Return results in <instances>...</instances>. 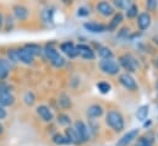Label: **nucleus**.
<instances>
[{
  "label": "nucleus",
  "mask_w": 158,
  "mask_h": 146,
  "mask_svg": "<svg viewBox=\"0 0 158 146\" xmlns=\"http://www.w3.org/2000/svg\"><path fill=\"white\" fill-rule=\"evenodd\" d=\"M106 123L109 128H112L115 133H120L125 128V120L121 113L118 110H109L106 115Z\"/></svg>",
  "instance_id": "f257e3e1"
},
{
  "label": "nucleus",
  "mask_w": 158,
  "mask_h": 146,
  "mask_svg": "<svg viewBox=\"0 0 158 146\" xmlns=\"http://www.w3.org/2000/svg\"><path fill=\"white\" fill-rule=\"evenodd\" d=\"M43 52H44L47 59L50 62V64H52L53 67H55V68H63V67L65 65V59H64V57H61L60 53H59L53 45H49V44H48V45L43 49Z\"/></svg>",
  "instance_id": "f03ea898"
},
{
  "label": "nucleus",
  "mask_w": 158,
  "mask_h": 146,
  "mask_svg": "<svg viewBox=\"0 0 158 146\" xmlns=\"http://www.w3.org/2000/svg\"><path fill=\"white\" fill-rule=\"evenodd\" d=\"M119 65L124 68L127 74L136 73L139 69V62L137 59L131 54H123L119 57Z\"/></svg>",
  "instance_id": "7ed1b4c3"
},
{
  "label": "nucleus",
  "mask_w": 158,
  "mask_h": 146,
  "mask_svg": "<svg viewBox=\"0 0 158 146\" xmlns=\"http://www.w3.org/2000/svg\"><path fill=\"white\" fill-rule=\"evenodd\" d=\"M99 69L107 75H117L120 71V65L114 59H102L99 62Z\"/></svg>",
  "instance_id": "20e7f679"
},
{
  "label": "nucleus",
  "mask_w": 158,
  "mask_h": 146,
  "mask_svg": "<svg viewBox=\"0 0 158 146\" xmlns=\"http://www.w3.org/2000/svg\"><path fill=\"white\" fill-rule=\"evenodd\" d=\"M139 134H140V130L137 128L129 130L127 133H125L118 141H117L115 146H129L134 140H136L139 138Z\"/></svg>",
  "instance_id": "39448f33"
},
{
  "label": "nucleus",
  "mask_w": 158,
  "mask_h": 146,
  "mask_svg": "<svg viewBox=\"0 0 158 146\" xmlns=\"http://www.w3.org/2000/svg\"><path fill=\"white\" fill-rule=\"evenodd\" d=\"M73 128L75 129V131H76V134H77V136H79L81 144L89 140V131H88V128H87V125H86L82 120L75 122V124H74Z\"/></svg>",
  "instance_id": "423d86ee"
},
{
  "label": "nucleus",
  "mask_w": 158,
  "mask_h": 146,
  "mask_svg": "<svg viewBox=\"0 0 158 146\" xmlns=\"http://www.w3.org/2000/svg\"><path fill=\"white\" fill-rule=\"evenodd\" d=\"M119 82L129 91H136L139 88V85L136 82V80L131 76V74L124 73L119 76Z\"/></svg>",
  "instance_id": "0eeeda50"
},
{
  "label": "nucleus",
  "mask_w": 158,
  "mask_h": 146,
  "mask_svg": "<svg viewBox=\"0 0 158 146\" xmlns=\"http://www.w3.org/2000/svg\"><path fill=\"white\" fill-rule=\"evenodd\" d=\"M12 14H14V16H15L16 20H19V21H26L28 19L30 10L25 5L16 4V5L12 6Z\"/></svg>",
  "instance_id": "6e6552de"
},
{
  "label": "nucleus",
  "mask_w": 158,
  "mask_h": 146,
  "mask_svg": "<svg viewBox=\"0 0 158 146\" xmlns=\"http://www.w3.org/2000/svg\"><path fill=\"white\" fill-rule=\"evenodd\" d=\"M96 10L99 15L104 16V17H109L112 15H114L115 10H114V6L107 1H99L97 5H96Z\"/></svg>",
  "instance_id": "1a4fd4ad"
},
{
  "label": "nucleus",
  "mask_w": 158,
  "mask_h": 146,
  "mask_svg": "<svg viewBox=\"0 0 158 146\" xmlns=\"http://www.w3.org/2000/svg\"><path fill=\"white\" fill-rule=\"evenodd\" d=\"M76 48H77V54L81 58H83L86 60H93L96 58L93 49L91 47H88L87 44H77Z\"/></svg>",
  "instance_id": "9d476101"
},
{
  "label": "nucleus",
  "mask_w": 158,
  "mask_h": 146,
  "mask_svg": "<svg viewBox=\"0 0 158 146\" xmlns=\"http://www.w3.org/2000/svg\"><path fill=\"white\" fill-rule=\"evenodd\" d=\"M36 112H37V114L40 115V118L43 120V122L50 123V122H53V119H54V114H53V112L50 110V108H49L48 106H45V105H40V106H38V107L36 108Z\"/></svg>",
  "instance_id": "9b49d317"
},
{
  "label": "nucleus",
  "mask_w": 158,
  "mask_h": 146,
  "mask_svg": "<svg viewBox=\"0 0 158 146\" xmlns=\"http://www.w3.org/2000/svg\"><path fill=\"white\" fill-rule=\"evenodd\" d=\"M83 27H85V30H87L88 32H92V33H103V32L107 31V26L106 25L99 24V22H96V21L85 22L83 24Z\"/></svg>",
  "instance_id": "f8f14e48"
},
{
  "label": "nucleus",
  "mask_w": 158,
  "mask_h": 146,
  "mask_svg": "<svg viewBox=\"0 0 158 146\" xmlns=\"http://www.w3.org/2000/svg\"><path fill=\"white\" fill-rule=\"evenodd\" d=\"M151 22H152V17L148 12H141L137 16V26L141 31H146L151 26Z\"/></svg>",
  "instance_id": "ddd939ff"
},
{
  "label": "nucleus",
  "mask_w": 158,
  "mask_h": 146,
  "mask_svg": "<svg viewBox=\"0 0 158 146\" xmlns=\"http://www.w3.org/2000/svg\"><path fill=\"white\" fill-rule=\"evenodd\" d=\"M60 49L63 50V53H65L69 58H76V57H79V54H77V48H76V45L73 43V42H64V43H61L60 44Z\"/></svg>",
  "instance_id": "4468645a"
},
{
  "label": "nucleus",
  "mask_w": 158,
  "mask_h": 146,
  "mask_svg": "<svg viewBox=\"0 0 158 146\" xmlns=\"http://www.w3.org/2000/svg\"><path fill=\"white\" fill-rule=\"evenodd\" d=\"M17 53H19V63H22V64H26V65L33 64L35 57L31 55L25 48H19L17 49Z\"/></svg>",
  "instance_id": "2eb2a0df"
},
{
  "label": "nucleus",
  "mask_w": 158,
  "mask_h": 146,
  "mask_svg": "<svg viewBox=\"0 0 158 146\" xmlns=\"http://www.w3.org/2000/svg\"><path fill=\"white\" fill-rule=\"evenodd\" d=\"M11 70V64L7 59L0 58V81H5L7 76L10 75Z\"/></svg>",
  "instance_id": "dca6fc26"
},
{
  "label": "nucleus",
  "mask_w": 158,
  "mask_h": 146,
  "mask_svg": "<svg viewBox=\"0 0 158 146\" xmlns=\"http://www.w3.org/2000/svg\"><path fill=\"white\" fill-rule=\"evenodd\" d=\"M103 107L101 106V105H91L88 108H87V115L89 117V118H92V119H94V118H99V117H102L103 115Z\"/></svg>",
  "instance_id": "f3484780"
},
{
  "label": "nucleus",
  "mask_w": 158,
  "mask_h": 146,
  "mask_svg": "<svg viewBox=\"0 0 158 146\" xmlns=\"http://www.w3.org/2000/svg\"><path fill=\"white\" fill-rule=\"evenodd\" d=\"M64 135L66 136V139L69 140L70 144H74V145H79V144H81L79 136H77V134H76V131H75V129H74L73 127H68V128L65 129Z\"/></svg>",
  "instance_id": "a211bd4d"
},
{
  "label": "nucleus",
  "mask_w": 158,
  "mask_h": 146,
  "mask_svg": "<svg viewBox=\"0 0 158 146\" xmlns=\"http://www.w3.org/2000/svg\"><path fill=\"white\" fill-rule=\"evenodd\" d=\"M58 105H59L60 108L68 110V108H70L73 106V102H71V98L66 93H61L59 96V98H58Z\"/></svg>",
  "instance_id": "6ab92c4d"
},
{
  "label": "nucleus",
  "mask_w": 158,
  "mask_h": 146,
  "mask_svg": "<svg viewBox=\"0 0 158 146\" xmlns=\"http://www.w3.org/2000/svg\"><path fill=\"white\" fill-rule=\"evenodd\" d=\"M23 48H25V49H26L31 55H33V57L40 55V54H42V52H43L42 47H40V44H37V43H28V44H26Z\"/></svg>",
  "instance_id": "aec40b11"
},
{
  "label": "nucleus",
  "mask_w": 158,
  "mask_h": 146,
  "mask_svg": "<svg viewBox=\"0 0 158 146\" xmlns=\"http://www.w3.org/2000/svg\"><path fill=\"white\" fill-rule=\"evenodd\" d=\"M121 21H123V15H121V12L115 14V15L113 16L112 21L109 22V25L107 26V30H108V31H114V30H117L118 26L121 24Z\"/></svg>",
  "instance_id": "412c9836"
},
{
  "label": "nucleus",
  "mask_w": 158,
  "mask_h": 146,
  "mask_svg": "<svg viewBox=\"0 0 158 146\" xmlns=\"http://www.w3.org/2000/svg\"><path fill=\"white\" fill-rule=\"evenodd\" d=\"M148 113H150V107L147 105H143V106L139 107V110H136V117L140 122H145L148 117Z\"/></svg>",
  "instance_id": "4be33fe9"
},
{
  "label": "nucleus",
  "mask_w": 158,
  "mask_h": 146,
  "mask_svg": "<svg viewBox=\"0 0 158 146\" xmlns=\"http://www.w3.org/2000/svg\"><path fill=\"white\" fill-rule=\"evenodd\" d=\"M15 103V97L11 95V93H9V95H2V96H0V106L1 107H10V106H12Z\"/></svg>",
  "instance_id": "5701e85b"
},
{
  "label": "nucleus",
  "mask_w": 158,
  "mask_h": 146,
  "mask_svg": "<svg viewBox=\"0 0 158 146\" xmlns=\"http://www.w3.org/2000/svg\"><path fill=\"white\" fill-rule=\"evenodd\" d=\"M52 141L58 146H63V145H68V144H70L69 140L66 139V136H65L64 134H59V133H56V134L53 135Z\"/></svg>",
  "instance_id": "b1692460"
},
{
  "label": "nucleus",
  "mask_w": 158,
  "mask_h": 146,
  "mask_svg": "<svg viewBox=\"0 0 158 146\" xmlns=\"http://www.w3.org/2000/svg\"><path fill=\"white\" fill-rule=\"evenodd\" d=\"M98 55L102 58V59H113V52L110 48L108 47H101L98 49Z\"/></svg>",
  "instance_id": "393cba45"
},
{
  "label": "nucleus",
  "mask_w": 158,
  "mask_h": 146,
  "mask_svg": "<svg viewBox=\"0 0 158 146\" xmlns=\"http://www.w3.org/2000/svg\"><path fill=\"white\" fill-rule=\"evenodd\" d=\"M36 95L32 92V91H27L25 95H23V102L27 105V106H33L36 103Z\"/></svg>",
  "instance_id": "a878e982"
},
{
  "label": "nucleus",
  "mask_w": 158,
  "mask_h": 146,
  "mask_svg": "<svg viewBox=\"0 0 158 146\" xmlns=\"http://www.w3.org/2000/svg\"><path fill=\"white\" fill-rule=\"evenodd\" d=\"M14 26H15L14 17H12L11 15H7V16L4 19V30H5L6 32H10V31H12Z\"/></svg>",
  "instance_id": "bb28decb"
},
{
  "label": "nucleus",
  "mask_w": 158,
  "mask_h": 146,
  "mask_svg": "<svg viewBox=\"0 0 158 146\" xmlns=\"http://www.w3.org/2000/svg\"><path fill=\"white\" fill-rule=\"evenodd\" d=\"M97 88L99 90L101 93L106 95V93H108V92L112 90V86H110V84L107 82V81H101V82L97 84Z\"/></svg>",
  "instance_id": "cd10ccee"
},
{
  "label": "nucleus",
  "mask_w": 158,
  "mask_h": 146,
  "mask_svg": "<svg viewBox=\"0 0 158 146\" xmlns=\"http://www.w3.org/2000/svg\"><path fill=\"white\" fill-rule=\"evenodd\" d=\"M7 60L9 62H12V63H19V53H17V49L15 48H11L7 50Z\"/></svg>",
  "instance_id": "c85d7f7f"
},
{
  "label": "nucleus",
  "mask_w": 158,
  "mask_h": 146,
  "mask_svg": "<svg viewBox=\"0 0 158 146\" xmlns=\"http://www.w3.org/2000/svg\"><path fill=\"white\" fill-rule=\"evenodd\" d=\"M152 139H150L148 136H141L136 140L135 145L134 146H153L152 145Z\"/></svg>",
  "instance_id": "c756f323"
},
{
  "label": "nucleus",
  "mask_w": 158,
  "mask_h": 146,
  "mask_svg": "<svg viewBox=\"0 0 158 146\" xmlns=\"http://www.w3.org/2000/svg\"><path fill=\"white\" fill-rule=\"evenodd\" d=\"M137 11H139V7L135 5V4H131L127 9H126V17L127 19H134L137 16Z\"/></svg>",
  "instance_id": "7c9ffc66"
},
{
  "label": "nucleus",
  "mask_w": 158,
  "mask_h": 146,
  "mask_svg": "<svg viewBox=\"0 0 158 146\" xmlns=\"http://www.w3.org/2000/svg\"><path fill=\"white\" fill-rule=\"evenodd\" d=\"M58 123H59L60 125L68 127V125H70V123H71V119H70V117H69L68 114H64V113H61V114H59V115H58Z\"/></svg>",
  "instance_id": "2f4dec72"
},
{
  "label": "nucleus",
  "mask_w": 158,
  "mask_h": 146,
  "mask_svg": "<svg viewBox=\"0 0 158 146\" xmlns=\"http://www.w3.org/2000/svg\"><path fill=\"white\" fill-rule=\"evenodd\" d=\"M53 10H54L53 7H47L43 11V20L45 22H53V14H54Z\"/></svg>",
  "instance_id": "473e14b6"
},
{
  "label": "nucleus",
  "mask_w": 158,
  "mask_h": 146,
  "mask_svg": "<svg viewBox=\"0 0 158 146\" xmlns=\"http://www.w3.org/2000/svg\"><path fill=\"white\" fill-rule=\"evenodd\" d=\"M11 93V86L6 81H0V96Z\"/></svg>",
  "instance_id": "72a5a7b5"
},
{
  "label": "nucleus",
  "mask_w": 158,
  "mask_h": 146,
  "mask_svg": "<svg viewBox=\"0 0 158 146\" xmlns=\"http://www.w3.org/2000/svg\"><path fill=\"white\" fill-rule=\"evenodd\" d=\"M113 5L114 6H117L118 9H127L130 5H131V2H129V1H125V0H117V1H114L113 2Z\"/></svg>",
  "instance_id": "f704fd0d"
},
{
  "label": "nucleus",
  "mask_w": 158,
  "mask_h": 146,
  "mask_svg": "<svg viewBox=\"0 0 158 146\" xmlns=\"http://www.w3.org/2000/svg\"><path fill=\"white\" fill-rule=\"evenodd\" d=\"M89 7H87V6H81L79 7V10H77V16L80 17H85V16H88L89 15Z\"/></svg>",
  "instance_id": "c9c22d12"
},
{
  "label": "nucleus",
  "mask_w": 158,
  "mask_h": 146,
  "mask_svg": "<svg viewBox=\"0 0 158 146\" xmlns=\"http://www.w3.org/2000/svg\"><path fill=\"white\" fill-rule=\"evenodd\" d=\"M157 6H158V2L156 0H148V1L146 2V7H147V10H150V11L156 10Z\"/></svg>",
  "instance_id": "e433bc0d"
},
{
  "label": "nucleus",
  "mask_w": 158,
  "mask_h": 146,
  "mask_svg": "<svg viewBox=\"0 0 158 146\" xmlns=\"http://www.w3.org/2000/svg\"><path fill=\"white\" fill-rule=\"evenodd\" d=\"M6 117H7V112H6V110H5L4 107H1V106H0V120L5 119Z\"/></svg>",
  "instance_id": "4c0bfd02"
},
{
  "label": "nucleus",
  "mask_w": 158,
  "mask_h": 146,
  "mask_svg": "<svg viewBox=\"0 0 158 146\" xmlns=\"http://www.w3.org/2000/svg\"><path fill=\"white\" fill-rule=\"evenodd\" d=\"M4 27V16H2V14L0 12V30Z\"/></svg>",
  "instance_id": "58836bf2"
},
{
  "label": "nucleus",
  "mask_w": 158,
  "mask_h": 146,
  "mask_svg": "<svg viewBox=\"0 0 158 146\" xmlns=\"http://www.w3.org/2000/svg\"><path fill=\"white\" fill-rule=\"evenodd\" d=\"M2 133H4V127H2V124L0 123V135H1Z\"/></svg>",
  "instance_id": "ea45409f"
},
{
  "label": "nucleus",
  "mask_w": 158,
  "mask_h": 146,
  "mask_svg": "<svg viewBox=\"0 0 158 146\" xmlns=\"http://www.w3.org/2000/svg\"><path fill=\"white\" fill-rule=\"evenodd\" d=\"M156 65H157V68H158V59H157V62H156Z\"/></svg>",
  "instance_id": "a19ab883"
},
{
  "label": "nucleus",
  "mask_w": 158,
  "mask_h": 146,
  "mask_svg": "<svg viewBox=\"0 0 158 146\" xmlns=\"http://www.w3.org/2000/svg\"><path fill=\"white\" fill-rule=\"evenodd\" d=\"M157 90H158V81H157Z\"/></svg>",
  "instance_id": "79ce46f5"
}]
</instances>
